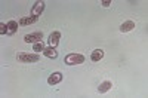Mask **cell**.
I'll return each mask as SVG.
<instances>
[{"instance_id": "cell-13", "label": "cell", "mask_w": 148, "mask_h": 98, "mask_svg": "<svg viewBox=\"0 0 148 98\" xmlns=\"http://www.w3.org/2000/svg\"><path fill=\"white\" fill-rule=\"evenodd\" d=\"M33 51H34L36 54H40V52H43V51H45V45H43L42 42H37V43H34V46H33Z\"/></svg>"}, {"instance_id": "cell-4", "label": "cell", "mask_w": 148, "mask_h": 98, "mask_svg": "<svg viewBox=\"0 0 148 98\" xmlns=\"http://www.w3.org/2000/svg\"><path fill=\"white\" fill-rule=\"evenodd\" d=\"M59 40H61V33L59 31H52L47 37V45L51 48H56L59 45Z\"/></svg>"}, {"instance_id": "cell-8", "label": "cell", "mask_w": 148, "mask_h": 98, "mask_svg": "<svg viewBox=\"0 0 148 98\" xmlns=\"http://www.w3.org/2000/svg\"><path fill=\"white\" fill-rule=\"evenodd\" d=\"M135 26H136V24H135L133 21H125V22H123L121 24V26H120V31L121 33H129V31H132L133 28H135Z\"/></svg>"}, {"instance_id": "cell-14", "label": "cell", "mask_w": 148, "mask_h": 98, "mask_svg": "<svg viewBox=\"0 0 148 98\" xmlns=\"http://www.w3.org/2000/svg\"><path fill=\"white\" fill-rule=\"evenodd\" d=\"M0 34H8V26L0 22Z\"/></svg>"}, {"instance_id": "cell-10", "label": "cell", "mask_w": 148, "mask_h": 98, "mask_svg": "<svg viewBox=\"0 0 148 98\" xmlns=\"http://www.w3.org/2000/svg\"><path fill=\"white\" fill-rule=\"evenodd\" d=\"M104 57V51L102 49H95V51H92L90 54V61H93V63H98V61H101Z\"/></svg>"}, {"instance_id": "cell-1", "label": "cell", "mask_w": 148, "mask_h": 98, "mask_svg": "<svg viewBox=\"0 0 148 98\" xmlns=\"http://www.w3.org/2000/svg\"><path fill=\"white\" fill-rule=\"evenodd\" d=\"M16 59L19 61V63H39L40 61V55L39 54H25V52H19L16 55Z\"/></svg>"}, {"instance_id": "cell-5", "label": "cell", "mask_w": 148, "mask_h": 98, "mask_svg": "<svg viewBox=\"0 0 148 98\" xmlns=\"http://www.w3.org/2000/svg\"><path fill=\"white\" fill-rule=\"evenodd\" d=\"M62 79H64L62 73H61V71H55V73H52V75L49 76L47 83H49V85H58L59 82H62Z\"/></svg>"}, {"instance_id": "cell-15", "label": "cell", "mask_w": 148, "mask_h": 98, "mask_svg": "<svg viewBox=\"0 0 148 98\" xmlns=\"http://www.w3.org/2000/svg\"><path fill=\"white\" fill-rule=\"evenodd\" d=\"M102 6L104 8H110L111 6V0H102Z\"/></svg>"}, {"instance_id": "cell-2", "label": "cell", "mask_w": 148, "mask_h": 98, "mask_svg": "<svg viewBox=\"0 0 148 98\" xmlns=\"http://www.w3.org/2000/svg\"><path fill=\"white\" fill-rule=\"evenodd\" d=\"M64 61H65L67 66H79V64L84 63V57L80 55V54H70L64 58Z\"/></svg>"}, {"instance_id": "cell-7", "label": "cell", "mask_w": 148, "mask_h": 98, "mask_svg": "<svg viewBox=\"0 0 148 98\" xmlns=\"http://www.w3.org/2000/svg\"><path fill=\"white\" fill-rule=\"evenodd\" d=\"M39 18H40V17H34V15L24 17V18H21V19L18 21V24H19V26H22V27H27V26H31V24H34Z\"/></svg>"}, {"instance_id": "cell-12", "label": "cell", "mask_w": 148, "mask_h": 98, "mask_svg": "<svg viewBox=\"0 0 148 98\" xmlns=\"http://www.w3.org/2000/svg\"><path fill=\"white\" fill-rule=\"evenodd\" d=\"M6 26H8V34H15L16 30H18V27H19V24H18L16 21L12 19V21H9V22L6 24Z\"/></svg>"}, {"instance_id": "cell-9", "label": "cell", "mask_w": 148, "mask_h": 98, "mask_svg": "<svg viewBox=\"0 0 148 98\" xmlns=\"http://www.w3.org/2000/svg\"><path fill=\"white\" fill-rule=\"evenodd\" d=\"M111 88H113V83H111V80H104L101 85H98V92H99V94H105V92H108Z\"/></svg>"}, {"instance_id": "cell-11", "label": "cell", "mask_w": 148, "mask_h": 98, "mask_svg": "<svg viewBox=\"0 0 148 98\" xmlns=\"http://www.w3.org/2000/svg\"><path fill=\"white\" fill-rule=\"evenodd\" d=\"M43 54H45V57H46V58H52V59H55V58L58 57V52H56V49H55V48H51V46L45 48Z\"/></svg>"}, {"instance_id": "cell-3", "label": "cell", "mask_w": 148, "mask_h": 98, "mask_svg": "<svg viewBox=\"0 0 148 98\" xmlns=\"http://www.w3.org/2000/svg\"><path fill=\"white\" fill-rule=\"evenodd\" d=\"M42 37H43L42 31H34V33L24 36V42L25 43H37V42H42Z\"/></svg>"}, {"instance_id": "cell-6", "label": "cell", "mask_w": 148, "mask_h": 98, "mask_svg": "<svg viewBox=\"0 0 148 98\" xmlns=\"http://www.w3.org/2000/svg\"><path fill=\"white\" fill-rule=\"evenodd\" d=\"M43 9H45V2H36L34 3V6H33V9H31V15H34V17H40L42 14H43Z\"/></svg>"}]
</instances>
